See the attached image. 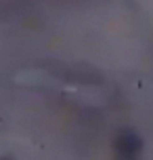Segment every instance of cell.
Wrapping results in <instances>:
<instances>
[{"label": "cell", "instance_id": "1", "mask_svg": "<svg viewBox=\"0 0 153 160\" xmlns=\"http://www.w3.org/2000/svg\"><path fill=\"white\" fill-rule=\"evenodd\" d=\"M115 160H141V137L132 131L122 133L115 139Z\"/></svg>", "mask_w": 153, "mask_h": 160}]
</instances>
